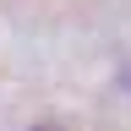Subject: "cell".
<instances>
[{
  "label": "cell",
  "mask_w": 131,
  "mask_h": 131,
  "mask_svg": "<svg viewBox=\"0 0 131 131\" xmlns=\"http://www.w3.org/2000/svg\"><path fill=\"white\" fill-rule=\"evenodd\" d=\"M44 131H49V126H44Z\"/></svg>",
  "instance_id": "cell-1"
}]
</instances>
